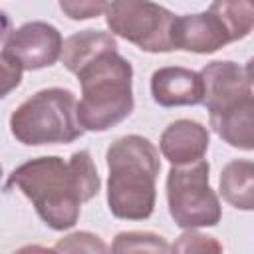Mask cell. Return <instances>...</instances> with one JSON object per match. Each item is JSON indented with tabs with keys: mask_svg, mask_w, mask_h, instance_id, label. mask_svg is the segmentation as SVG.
I'll list each match as a JSON object with an SVG mask.
<instances>
[{
	"mask_svg": "<svg viewBox=\"0 0 254 254\" xmlns=\"http://www.w3.org/2000/svg\"><path fill=\"white\" fill-rule=\"evenodd\" d=\"M64 67L81 85L77 119L83 131H107L125 121L133 107V67L109 32L83 30L64 40Z\"/></svg>",
	"mask_w": 254,
	"mask_h": 254,
	"instance_id": "cell-1",
	"label": "cell"
},
{
	"mask_svg": "<svg viewBox=\"0 0 254 254\" xmlns=\"http://www.w3.org/2000/svg\"><path fill=\"white\" fill-rule=\"evenodd\" d=\"M14 187L34 204L46 226L62 232L75 226L81 204L99 192L101 181L89 151L81 149L67 161L50 155L22 163L6 183V189Z\"/></svg>",
	"mask_w": 254,
	"mask_h": 254,
	"instance_id": "cell-2",
	"label": "cell"
},
{
	"mask_svg": "<svg viewBox=\"0 0 254 254\" xmlns=\"http://www.w3.org/2000/svg\"><path fill=\"white\" fill-rule=\"evenodd\" d=\"M105 163L111 214L121 220L149 218L155 210L161 171L157 147L143 135H123L107 147Z\"/></svg>",
	"mask_w": 254,
	"mask_h": 254,
	"instance_id": "cell-3",
	"label": "cell"
},
{
	"mask_svg": "<svg viewBox=\"0 0 254 254\" xmlns=\"http://www.w3.org/2000/svg\"><path fill=\"white\" fill-rule=\"evenodd\" d=\"M202 77V105L208 111L212 131L230 147L254 149V95L250 62L240 65L230 60L206 64Z\"/></svg>",
	"mask_w": 254,
	"mask_h": 254,
	"instance_id": "cell-4",
	"label": "cell"
},
{
	"mask_svg": "<svg viewBox=\"0 0 254 254\" xmlns=\"http://www.w3.org/2000/svg\"><path fill=\"white\" fill-rule=\"evenodd\" d=\"M10 133L28 147L73 143L83 135L73 91L64 87L36 91L12 111Z\"/></svg>",
	"mask_w": 254,
	"mask_h": 254,
	"instance_id": "cell-5",
	"label": "cell"
},
{
	"mask_svg": "<svg viewBox=\"0 0 254 254\" xmlns=\"http://www.w3.org/2000/svg\"><path fill=\"white\" fill-rule=\"evenodd\" d=\"M208 173V161L200 159L189 165H173L167 175L169 214L183 230L216 226L222 218L220 200L210 187Z\"/></svg>",
	"mask_w": 254,
	"mask_h": 254,
	"instance_id": "cell-6",
	"label": "cell"
},
{
	"mask_svg": "<svg viewBox=\"0 0 254 254\" xmlns=\"http://www.w3.org/2000/svg\"><path fill=\"white\" fill-rule=\"evenodd\" d=\"M111 34L149 54L173 52L175 14L153 0H111L105 10Z\"/></svg>",
	"mask_w": 254,
	"mask_h": 254,
	"instance_id": "cell-7",
	"label": "cell"
},
{
	"mask_svg": "<svg viewBox=\"0 0 254 254\" xmlns=\"http://www.w3.org/2000/svg\"><path fill=\"white\" fill-rule=\"evenodd\" d=\"M62 46L64 38L56 26L34 20L10 30L4 42V54L20 64L24 71H34L54 65L62 56Z\"/></svg>",
	"mask_w": 254,
	"mask_h": 254,
	"instance_id": "cell-8",
	"label": "cell"
},
{
	"mask_svg": "<svg viewBox=\"0 0 254 254\" xmlns=\"http://www.w3.org/2000/svg\"><path fill=\"white\" fill-rule=\"evenodd\" d=\"M230 34L222 20L208 8L200 14L175 16L173 48L192 54H214L230 44Z\"/></svg>",
	"mask_w": 254,
	"mask_h": 254,
	"instance_id": "cell-9",
	"label": "cell"
},
{
	"mask_svg": "<svg viewBox=\"0 0 254 254\" xmlns=\"http://www.w3.org/2000/svg\"><path fill=\"white\" fill-rule=\"evenodd\" d=\"M151 95L161 107L198 105L202 101V77L181 65L159 67L151 75Z\"/></svg>",
	"mask_w": 254,
	"mask_h": 254,
	"instance_id": "cell-10",
	"label": "cell"
},
{
	"mask_svg": "<svg viewBox=\"0 0 254 254\" xmlns=\"http://www.w3.org/2000/svg\"><path fill=\"white\" fill-rule=\"evenodd\" d=\"M208 129L192 119H177L161 133L159 149L171 165H189L204 159L208 151Z\"/></svg>",
	"mask_w": 254,
	"mask_h": 254,
	"instance_id": "cell-11",
	"label": "cell"
},
{
	"mask_svg": "<svg viewBox=\"0 0 254 254\" xmlns=\"http://www.w3.org/2000/svg\"><path fill=\"white\" fill-rule=\"evenodd\" d=\"M218 190L222 198L240 210L254 208V163L248 159H234L220 171Z\"/></svg>",
	"mask_w": 254,
	"mask_h": 254,
	"instance_id": "cell-12",
	"label": "cell"
},
{
	"mask_svg": "<svg viewBox=\"0 0 254 254\" xmlns=\"http://www.w3.org/2000/svg\"><path fill=\"white\" fill-rule=\"evenodd\" d=\"M208 8L222 20L232 42H238L252 32L254 26L252 0H212Z\"/></svg>",
	"mask_w": 254,
	"mask_h": 254,
	"instance_id": "cell-13",
	"label": "cell"
},
{
	"mask_svg": "<svg viewBox=\"0 0 254 254\" xmlns=\"http://www.w3.org/2000/svg\"><path fill=\"white\" fill-rule=\"evenodd\" d=\"M113 252H169L171 246L169 242L155 234V232H139V230H129V232H119L111 244Z\"/></svg>",
	"mask_w": 254,
	"mask_h": 254,
	"instance_id": "cell-14",
	"label": "cell"
},
{
	"mask_svg": "<svg viewBox=\"0 0 254 254\" xmlns=\"http://www.w3.org/2000/svg\"><path fill=\"white\" fill-rule=\"evenodd\" d=\"M173 252H222V244L208 234L198 232L196 228H187L179 240L171 246Z\"/></svg>",
	"mask_w": 254,
	"mask_h": 254,
	"instance_id": "cell-15",
	"label": "cell"
},
{
	"mask_svg": "<svg viewBox=\"0 0 254 254\" xmlns=\"http://www.w3.org/2000/svg\"><path fill=\"white\" fill-rule=\"evenodd\" d=\"M56 252H107L109 246L91 232H71L64 236L56 246Z\"/></svg>",
	"mask_w": 254,
	"mask_h": 254,
	"instance_id": "cell-16",
	"label": "cell"
},
{
	"mask_svg": "<svg viewBox=\"0 0 254 254\" xmlns=\"http://www.w3.org/2000/svg\"><path fill=\"white\" fill-rule=\"evenodd\" d=\"M60 10L69 20H91L107 10V0H58Z\"/></svg>",
	"mask_w": 254,
	"mask_h": 254,
	"instance_id": "cell-17",
	"label": "cell"
},
{
	"mask_svg": "<svg viewBox=\"0 0 254 254\" xmlns=\"http://www.w3.org/2000/svg\"><path fill=\"white\" fill-rule=\"evenodd\" d=\"M22 67L4 52L0 54V99H4L10 91H14L22 83Z\"/></svg>",
	"mask_w": 254,
	"mask_h": 254,
	"instance_id": "cell-18",
	"label": "cell"
},
{
	"mask_svg": "<svg viewBox=\"0 0 254 254\" xmlns=\"http://www.w3.org/2000/svg\"><path fill=\"white\" fill-rule=\"evenodd\" d=\"M10 30H12L10 16H8L4 10H0V42H2V40H6V36L10 34Z\"/></svg>",
	"mask_w": 254,
	"mask_h": 254,
	"instance_id": "cell-19",
	"label": "cell"
},
{
	"mask_svg": "<svg viewBox=\"0 0 254 254\" xmlns=\"http://www.w3.org/2000/svg\"><path fill=\"white\" fill-rule=\"evenodd\" d=\"M0 179H2V165H0Z\"/></svg>",
	"mask_w": 254,
	"mask_h": 254,
	"instance_id": "cell-20",
	"label": "cell"
}]
</instances>
